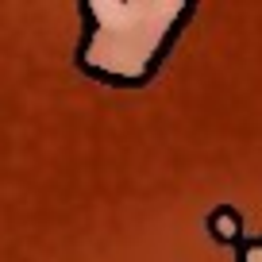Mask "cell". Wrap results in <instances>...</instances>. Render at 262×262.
<instances>
[{"mask_svg": "<svg viewBox=\"0 0 262 262\" xmlns=\"http://www.w3.org/2000/svg\"><path fill=\"white\" fill-rule=\"evenodd\" d=\"M208 231H212V239L216 243H224V247H235L239 243V235H243V216L235 212V208H216V212H208Z\"/></svg>", "mask_w": 262, "mask_h": 262, "instance_id": "obj_2", "label": "cell"}, {"mask_svg": "<svg viewBox=\"0 0 262 262\" xmlns=\"http://www.w3.org/2000/svg\"><path fill=\"white\" fill-rule=\"evenodd\" d=\"M85 35L77 47L81 74L112 89H143L158 77L196 4H77Z\"/></svg>", "mask_w": 262, "mask_h": 262, "instance_id": "obj_1", "label": "cell"}]
</instances>
